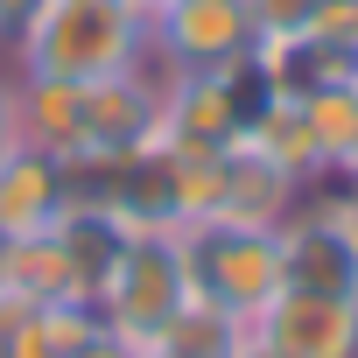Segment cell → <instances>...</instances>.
Returning <instances> with one entry per match:
<instances>
[{"instance_id": "2e32d148", "label": "cell", "mask_w": 358, "mask_h": 358, "mask_svg": "<svg viewBox=\"0 0 358 358\" xmlns=\"http://www.w3.org/2000/svg\"><path fill=\"white\" fill-rule=\"evenodd\" d=\"M92 337H99L92 309H78V302H36L22 316V337H15L8 358H78Z\"/></svg>"}, {"instance_id": "5b68a950", "label": "cell", "mask_w": 358, "mask_h": 358, "mask_svg": "<svg viewBox=\"0 0 358 358\" xmlns=\"http://www.w3.org/2000/svg\"><path fill=\"white\" fill-rule=\"evenodd\" d=\"M183 260H190V295L232 309L239 323H253L281 295V239L260 225H190Z\"/></svg>"}, {"instance_id": "d6986e66", "label": "cell", "mask_w": 358, "mask_h": 358, "mask_svg": "<svg viewBox=\"0 0 358 358\" xmlns=\"http://www.w3.org/2000/svg\"><path fill=\"white\" fill-rule=\"evenodd\" d=\"M22 148V134H15V71L0 64V162H8Z\"/></svg>"}, {"instance_id": "cb8c5ba5", "label": "cell", "mask_w": 358, "mask_h": 358, "mask_svg": "<svg viewBox=\"0 0 358 358\" xmlns=\"http://www.w3.org/2000/svg\"><path fill=\"white\" fill-rule=\"evenodd\" d=\"M134 358H176V351H134Z\"/></svg>"}, {"instance_id": "9c48e42d", "label": "cell", "mask_w": 358, "mask_h": 358, "mask_svg": "<svg viewBox=\"0 0 358 358\" xmlns=\"http://www.w3.org/2000/svg\"><path fill=\"white\" fill-rule=\"evenodd\" d=\"M295 204H302V183L281 176L267 155H253L246 141H232L218 155V211H211V225H260V232H274Z\"/></svg>"}, {"instance_id": "4316f807", "label": "cell", "mask_w": 358, "mask_h": 358, "mask_svg": "<svg viewBox=\"0 0 358 358\" xmlns=\"http://www.w3.org/2000/svg\"><path fill=\"white\" fill-rule=\"evenodd\" d=\"M0 246H8V239H0Z\"/></svg>"}, {"instance_id": "7a4b0ae2", "label": "cell", "mask_w": 358, "mask_h": 358, "mask_svg": "<svg viewBox=\"0 0 358 358\" xmlns=\"http://www.w3.org/2000/svg\"><path fill=\"white\" fill-rule=\"evenodd\" d=\"M190 302V260H183V225H148V232H127L113 274H106V295H99V330L127 351H148L162 337V323Z\"/></svg>"}, {"instance_id": "ffe728a7", "label": "cell", "mask_w": 358, "mask_h": 358, "mask_svg": "<svg viewBox=\"0 0 358 358\" xmlns=\"http://www.w3.org/2000/svg\"><path fill=\"white\" fill-rule=\"evenodd\" d=\"M43 8V0H0V57H8V43L29 29V15Z\"/></svg>"}, {"instance_id": "52a82bcc", "label": "cell", "mask_w": 358, "mask_h": 358, "mask_svg": "<svg viewBox=\"0 0 358 358\" xmlns=\"http://www.w3.org/2000/svg\"><path fill=\"white\" fill-rule=\"evenodd\" d=\"M162 85H169V71L155 57H141L134 71L92 78L85 85V155H141V148H155Z\"/></svg>"}, {"instance_id": "e0dca14e", "label": "cell", "mask_w": 358, "mask_h": 358, "mask_svg": "<svg viewBox=\"0 0 358 358\" xmlns=\"http://www.w3.org/2000/svg\"><path fill=\"white\" fill-rule=\"evenodd\" d=\"M302 120L316 134L323 176H337L344 155H351V134H358V85H316V92H302Z\"/></svg>"}, {"instance_id": "7402d4cb", "label": "cell", "mask_w": 358, "mask_h": 358, "mask_svg": "<svg viewBox=\"0 0 358 358\" xmlns=\"http://www.w3.org/2000/svg\"><path fill=\"white\" fill-rule=\"evenodd\" d=\"M337 183H344V190H358V134H351V155H344V169H337Z\"/></svg>"}, {"instance_id": "7c38bea8", "label": "cell", "mask_w": 358, "mask_h": 358, "mask_svg": "<svg viewBox=\"0 0 358 358\" xmlns=\"http://www.w3.org/2000/svg\"><path fill=\"white\" fill-rule=\"evenodd\" d=\"M50 232H57V246H64V267H71V295H78V309H99L106 274H113V260H120V246H127V225H120L113 211L64 204V218H57Z\"/></svg>"}, {"instance_id": "30bf717a", "label": "cell", "mask_w": 358, "mask_h": 358, "mask_svg": "<svg viewBox=\"0 0 358 358\" xmlns=\"http://www.w3.org/2000/svg\"><path fill=\"white\" fill-rule=\"evenodd\" d=\"M71 204V183H64V162L57 155H36V148H15L0 162V239H36L64 218Z\"/></svg>"}, {"instance_id": "8fae6325", "label": "cell", "mask_w": 358, "mask_h": 358, "mask_svg": "<svg viewBox=\"0 0 358 358\" xmlns=\"http://www.w3.org/2000/svg\"><path fill=\"white\" fill-rule=\"evenodd\" d=\"M15 134L36 155H85V85L71 78H15Z\"/></svg>"}, {"instance_id": "ba28073f", "label": "cell", "mask_w": 358, "mask_h": 358, "mask_svg": "<svg viewBox=\"0 0 358 358\" xmlns=\"http://www.w3.org/2000/svg\"><path fill=\"white\" fill-rule=\"evenodd\" d=\"M246 330H253L267 351H281V358H358V302H351V295L281 288Z\"/></svg>"}, {"instance_id": "4fadbf2b", "label": "cell", "mask_w": 358, "mask_h": 358, "mask_svg": "<svg viewBox=\"0 0 358 358\" xmlns=\"http://www.w3.org/2000/svg\"><path fill=\"white\" fill-rule=\"evenodd\" d=\"M253 155H267L281 176H295V183L309 190V183H323V155H316V134H309V120H302V99H281V92H267L260 106H253V120H246V134H239Z\"/></svg>"}, {"instance_id": "3957f363", "label": "cell", "mask_w": 358, "mask_h": 358, "mask_svg": "<svg viewBox=\"0 0 358 358\" xmlns=\"http://www.w3.org/2000/svg\"><path fill=\"white\" fill-rule=\"evenodd\" d=\"M274 239H281V288L358 302V197L337 176L302 190V204L274 225Z\"/></svg>"}, {"instance_id": "9a60e30c", "label": "cell", "mask_w": 358, "mask_h": 358, "mask_svg": "<svg viewBox=\"0 0 358 358\" xmlns=\"http://www.w3.org/2000/svg\"><path fill=\"white\" fill-rule=\"evenodd\" d=\"M0 288H15L29 302H78L57 232H36V239H8V246H0Z\"/></svg>"}, {"instance_id": "6da1fadb", "label": "cell", "mask_w": 358, "mask_h": 358, "mask_svg": "<svg viewBox=\"0 0 358 358\" xmlns=\"http://www.w3.org/2000/svg\"><path fill=\"white\" fill-rule=\"evenodd\" d=\"M141 57H148V8L141 0H43L0 64L15 78L92 85V78L134 71Z\"/></svg>"}, {"instance_id": "277c9868", "label": "cell", "mask_w": 358, "mask_h": 358, "mask_svg": "<svg viewBox=\"0 0 358 358\" xmlns=\"http://www.w3.org/2000/svg\"><path fill=\"white\" fill-rule=\"evenodd\" d=\"M267 99L253 57L232 64V71H190V78H169L162 85V120H155V148L162 155H225L253 106Z\"/></svg>"}, {"instance_id": "ac0fdd59", "label": "cell", "mask_w": 358, "mask_h": 358, "mask_svg": "<svg viewBox=\"0 0 358 358\" xmlns=\"http://www.w3.org/2000/svg\"><path fill=\"white\" fill-rule=\"evenodd\" d=\"M316 8L323 0H246V15H253L260 36H302L316 22Z\"/></svg>"}, {"instance_id": "484cf974", "label": "cell", "mask_w": 358, "mask_h": 358, "mask_svg": "<svg viewBox=\"0 0 358 358\" xmlns=\"http://www.w3.org/2000/svg\"><path fill=\"white\" fill-rule=\"evenodd\" d=\"M141 8H148V0H141Z\"/></svg>"}, {"instance_id": "5bb4252c", "label": "cell", "mask_w": 358, "mask_h": 358, "mask_svg": "<svg viewBox=\"0 0 358 358\" xmlns=\"http://www.w3.org/2000/svg\"><path fill=\"white\" fill-rule=\"evenodd\" d=\"M239 344H246V323H239L232 309H218V302L190 295L183 309L162 323V337H155L148 351H176V358H232Z\"/></svg>"}, {"instance_id": "44dd1931", "label": "cell", "mask_w": 358, "mask_h": 358, "mask_svg": "<svg viewBox=\"0 0 358 358\" xmlns=\"http://www.w3.org/2000/svg\"><path fill=\"white\" fill-rule=\"evenodd\" d=\"M78 358H134V351H127V344H113V337H106V330H99V337H92V344H85V351H78Z\"/></svg>"}, {"instance_id": "603a6c76", "label": "cell", "mask_w": 358, "mask_h": 358, "mask_svg": "<svg viewBox=\"0 0 358 358\" xmlns=\"http://www.w3.org/2000/svg\"><path fill=\"white\" fill-rule=\"evenodd\" d=\"M232 358H281V351H267V344H260V337H253V330H246V344H239V351H232Z\"/></svg>"}, {"instance_id": "d4e9b609", "label": "cell", "mask_w": 358, "mask_h": 358, "mask_svg": "<svg viewBox=\"0 0 358 358\" xmlns=\"http://www.w3.org/2000/svg\"><path fill=\"white\" fill-rule=\"evenodd\" d=\"M155 8H162V0H148V15H155Z\"/></svg>"}, {"instance_id": "8992f818", "label": "cell", "mask_w": 358, "mask_h": 358, "mask_svg": "<svg viewBox=\"0 0 358 358\" xmlns=\"http://www.w3.org/2000/svg\"><path fill=\"white\" fill-rule=\"evenodd\" d=\"M260 43L246 0H162L148 15V57L169 78H190V71H232L246 64Z\"/></svg>"}]
</instances>
